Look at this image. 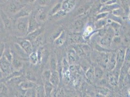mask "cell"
<instances>
[{
	"instance_id": "6da1fadb",
	"label": "cell",
	"mask_w": 130,
	"mask_h": 97,
	"mask_svg": "<svg viewBox=\"0 0 130 97\" xmlns=\"http://www.w3.org/2000/svg\"><path fill=\"white\" fill-rule=\"evenodd\" d=\"M115 33V30L112 27H109L100 41L101 45L104 47H109L113 41Z\"/></svg>"
},
{
	"instance_id": "7a4b0ae2",
	"label": "cell",
	"mask_w": 130,
	"mask_h": 97,
	"mask_svg": "<svg viewBox=\"0 0 130 97\" xmlns=\"http://www.w3.org/2000/svg\"><path fill=\"white\" fill-rule=\"evenodd\" d=\"M29 16L18 19L16 23L17 29L23 35H27L28 28Z\"/></svg>"
},
{
	"instance_id": "3957f363",
	"label": "cell",
	"mask_w": 130,
	"mask_h": 97,
	"mask_svg": "<svg viewBox=\"0 0 130 97\" xmlns=\"http://www.w3.org/2000/svg\"><path fill=\"white\" fill-rule=\"evenodd\" d=\"M11 63L3 55L0 57V69L3 74L8 75L11 71Z\"/></svg>"
},
{
	"instance_id": "277c9868",
	"label": "cell",
	"mask_w": 130,
	"mask_h": 97,
	"mask_svg": "<svg viewBox=\"0 0 130 97\" xmlns=\"http://www.w3.org/2000/svg\"><path fill=\"white\" fill-rule=\"evenodd\" d=\"M24 51L29 55L32 52V43L30 41L26 38H19L17 42Z\"/></svg>"
},
{
	"instance_id": "5b68a950",
	"label": "cell",
	"mask_w": 130,
	"mask_h": 97,
	"mask_svg": "<svg viewBox=\"0 0 130 97\" xmlns=\"http://www.w3.org/2000/svg\"><path fill=\"white\" fill-rule=\"evenodd\" d=\"M39 25L38 21L36 19L35 14H32V12L29 16V22H28V34L32 32L35 31L38 28H39Z\"/></svg>"
},
{
	"instance_id": "8992f818",
	"label": "cell",
	"mask_w": 130,
	"mask_h": 97,
	"mask_svg": "<svg viewBox=\"0 0 130 97\" xmlns=\"http://www.w3.org/2000/svg\"><path fill=\"white\" fill-rule=\"evenodd\" d=\"M76 4V0H64L61 3V10L68 14L74 9Z\"/></svg>"
},
{
	"instance_id": "52a82bcc",
	"label": "cell",
	"mask_w": 130,
	"mask_h": 97,
	"mask_svg": "<svg viewBox=\"0 0 130 97\" xmlns=\"http://www.w3.org/2000/svg\"><path fill=\"white\" fill-rule=\"evenodd\" d=\"M31 13L32 10L30 7L28 6H24L22 7L19 11L17 12L14 17L15 18L18 19L20 18L29 16Z\"/></svg>"
},
{
	"instance_id": "ba28073f",
	"label": "cell",
	"mask_w": 130,
	"mask_h": 97,
	"mask_svg": "<svg viewBox=\"0 0 130 97\" xmlns=\"http://www.w3.org/2000/svg\"><path fill=\"white\" fill-rule=\"evenodd\" d=\"M44 7V6H41V7L38 8L35 14L36 19L38 22H45L47 19V13L45 11Z\"/></svg>"
},
{
	"instance_id": "9c48e42d",
	"label": "cell",
	"mask_w": 130,
	"mask_h": 97,
	"mask_svg": "<svg viewBox=\"0 0 130 97\" xmlns=\"http://www.w3.org/2000/svg\"><path fill=\"white\" fill-rule=\"evenodd\" d=\"M50 82L53 84L54 87H58L60 82V74L57 70L52 71Z\"/></svg>"
},
{
	"instance_id": "30bf717a",
	"label": "cell",
	"mask_w": 130,
	"mask_h": 97,
	"mask_svg": "<svg viewBox=\"0 0 130 97\" xmlns=\"http://www.w3.org/2000/svg\"><path fill=\"white\" fill-rule=\"evenodd\" d=\"M120 7V5L118 3L112 5H104L99 10V12H112V11Z\"/></svg>"
},
{
	"instance_id": "8fae6325",
	"label": "cell",
	"mask_w": 130,
	"mask_h": 97,
	"mask_svg": "<svg viewBox=\"0 0 130 97\" xmlns=\"http://www.w3.org/2000/svg\"><path fill=\"white\" fill-rule=\"evenodd\" d=\"M116 64H117V54L113 53L112 54L111 56H110L109 60L108 63H107L106 68L107 70L110 72L114 70V68L116 67Z\"/></svg>"
},
{
	"instance_id": "7c38bea8",
	"label": "cell",
	"mask_w": 130,
	"mask_h": 97,
	"mask_svg": "<svg viewBox=\"0 0 130 97\" xmlns=\"http://www.w3.org/2000/svg\"><path fill=\"white\" fill-rule=\"evenodd\" d=\"M92 6L91 3H89L81 6L77 9V10L74 13L75 16H80L81 15L86 13L87 11H88L89 9H90L91 6Z\"/></svg>"
},
{
	"instance_id": "4fadbf2b",
	"label": "cell",
	"mask_w": 130,
	"mask_h": 97,
	"mask_svg": "<svg viewBox=\"0 0 130 97\" xmlns=\"http://www.w3.org/2000/svg\"><path fill=\"white\" fill-rule=\"evenodd\" d=\"M19 86L23 90H26L29 89L33 88L36 86L34 82L27 80V81H22L19 84Z\"/></svg>"
},
{
	"instance_id": "5bb4252c",
	"label": "cell",
	"mask_w": 130,
	"mask_h": 97,
	"mask_svg": "<svg viewBox=\"0 0 130 97\" xmlns=\"http://www.w3.org/2000/svg\"><path fill=\"white\" fill-rule=\"evenodd\" d=\"M1 18L6 29L10 30L12 27V22L10 19L3 11L1 12Z\"/></svg>"
},
{
	"instance_id": "9a60e30c",
	"label": "cell",
	"mask_w": 130,
	"mask_h": 97,
	"mask_svg": "<svg viewBox=\"0 0 130 97\" xmlns=\"http://www.w3.org/2000/svg\"><path fill=\"white\" fill-rule=\"evenodd\" d=\"M42 34V29L39 27L35 31H33L32 32L26 35V39L30 41L31 42H33L38 36Z\"/></svg>"
},
{
	"instance_id": "2e32d148",
	"label": "cell",
	"mask_w": 130,
	"mask_h": 97,
	"mask_svg": "<svg viewBox=\"0 0 130 97\" xmlns=\"http://www.w3.org/2000/svg\"><path fill=\"white\" fill-rule=\"evenodd\" d=\"M66 34L64 30H62L59 36L54 40V43L58 46H61L65 43Z\"/></svg>"
},
{
	"instance_id": "e0dca14e",
	"label": "cell",
	"mask_w": 130,
	"mask_h": 97,
	"mask_svg": "<svg viewBox=\"0 0 130 97\" xmlns=\"http://www.w3.org/2000/svg\"><path fill=\"white\" fill-rule=\"evenodd\" d=\"M44 87L46 97L51 96L52 93L54 88V86L53 85V84L50 81L46 82L44 83Z\"/></svg>"
},
{
	"instance_id": "ac0fdd59",
	"label": "cell",
	"mask_w": 130,
	"mask_h": 97,
	"mask_svg": "<svg viewBox=\"0 0 130 97\" xmlns=\"http://www.w3.org/2000/svg\"><path fill=\"white\" fill-rule=\"evenodd\" d=\"M11 65L16 71H19L23 66V63L21 60L13 57L11 61Z\"/></svg>"
},
{
	"instance_id": "d6986e66",
	"label": "cell",
	"mask_w": 130,
	"mask_h": 97,
	"mask_svg": "<svg viewBox=\"0 0 130 97\" xmlns=\"http://www.w3.org/2000/svg\"><path fill=\"white\" fill-rule=\"evenodd\" d=\"M77 54L75 50L71 49L68 53L69 62L70 64H72L76 62L77 59Z\"/></svg>"
},
{
	"instance_id": "ffe728a7",
	"label": "cell",
	"mask_w": 130,
	"mask_h": 97,
	"mask_svg": "<svg viewBox=\"0 0 130 97\" xmlns=\"http://www.w3.org/2000/svg\"><path fill=\"white\" fill-rule=\"evenodd\" d=\"M58 60L55 55H52L50 59V65L52 70H57Z\"/></svg>"
},
{
	"instance_id": "44dd1931",
	"label": "cell",
	"mask_w": 130,
	"mask_h": 97,
	"mask_svg": "<svg viewBox=\"0 0 130 97\" xmlns=\"http://www.w3.org/2000/svg\"><path fill=\"white\" fill-rule=\"evenodd\" d=\"M84 26L83 22L81 20H78L74 22L73 25V30L75 33L80 32Z\"/></svg>"
},
{
	"instance_id": "7402d4cb",
	"label": "cell",
	"mask_w": 130,
	"mask_h": 97,
	"mask_svg": "<svg viewBox=\"0 0 130 97\" xmlns=\"http://www.w3.org/2000/svg\"><path fill=\"white\" fill-rule=\"evenodd\" d=\"M22 7H20L19 6H18L15 3H12L7 6V9L10 12L16 14L17 12H18L22 8Z\"/></svg>"
},
{
	"instance_id": "603a6c76",
	"label": "cell",
	"mask_w": 130,
	"mask_h": 97,
	"mask_svg": "<svg viewBox=\"0 0 130 97\" xmlns=\"http://www.w3.org/2000/svg\"><path fill=\"white\" fill-rule=\"evenodd\" d=\"M35 89L36 91V97H46L44 86L38 85L36 86Z\"/></svg>"
},
{
	"instance_id": "cb8c5ba5",
	"label": "cell",
	"mask_w": 130,
	"mask_h": 97,
	"mask_svg": "<svg viewBox=\"0 0 130 97\" xmlns=\"http://www.w3.org/2000/svg\"><path fill=\"white\" fill-rule=\"evenodd\" d=\"M14 46H15V50L16 51L17 53L19 55H20L22 58L27 57V55H28L27 53L24 51V50L22 48V47L18 43H17L16 44H15Z\"/></svg>"
},
{
	"instance_id": "d4e9b609",
	"label": "cell",
	"mask_w": 130,
	"mask_h": 97,
	"mask_svg": "<svg viewBox=\"0 0 130 97\" xmlns=\"http://www.w3.org/2000/svg\"><path fill=\"white\" fill-rule=\"evenodd\" d=\"M29 58L30 62L34 65H36L38 63V55L37 52H32L29 55Z\"/></svg>"
},
{
	"instance_id": "484cf974",
	"label": "cell",
	"mask_w": 130,
	"mask_h": 97,
	"mask_svg": "<svg viewBox=\"0 0 130 97\" xmlns=\"http://www.w3.org/2000/svg\"><path fill=\"white\" fill-rule=\"evenodd\" d=\"M119 78L110 72L109 75V81L110 84L113 86H117L119 83Z\"/></svg>"
},
{
	"instance_id": "4316f807",
	"label": "cell",
	"mask_w": 130,
	"mask_h": 97,
	"mask_svg": "<svg viewBox=\"0 0 130 97\" xmlns=\"http://www.w3.org/2000/svg\"><path fill=\"white\" fill-rule=\"evenodd\" d=\"M70 39L71 41L73 43H80L82 37L79 34V33H74L71 35Z\"/></svg>"
},
{
	"instance_id": "83f0119b",
	"label": "cell",
	"mask_w": 130,
	"mask_h": 97,
	"mask_svg": "<svg viewBox=\"0 0 130 97\" xmlns=\"http://www.w3.org/2000/svg\"><path fill=\"white\" fill-rule=\"evenodd\" d=\"M95 77L98 79H101L103 77L104 72L103 69L100 67H96L94 69Z\"/></svg>"
},
{
	"instance_id": "f1b7e54d",
	"label": "cell",
	"mask_w": 130,
	"mask_h": 97,
	"mask_svg": "<svg viewBox=\"0 0 130 97\" xmlns=\"http://www.w3.org/2000/svg\"><path fill=\"white\" fill-rule=\"evenodd\" d=\"M107 23V21L105 19H101L97 20V22L95 23V27L96 29H100L104 27Z\"/></svg>"
},
{
	"instance_id": "f546056e",
	"label": "cell",
	"mask_w": 130,
	"mask_h": 97,
	"mask_svg": "<svg viewBox=\"0 0 130 97\" xmlns=\"http://www.w3.org/2000/svg\"><path fill=\"white\" fill-rule=\"evenodd\" d=\"M52 74V71L50 70H45L42 74V79L44 83L50 81V79Z\"/></svg>"
},
{
	"instance_id": "4dcf8cb0",
	"label": "cell",
	"mask_w": 130,
	"mask_h": 97,
	"mask_svg": "<svg viewBox=\"0 0 130 97\" xmlns=\"http://www.w3.org/2000/svg\"><path fill=\"white\" fill-rule=\"evenodd\" d=\"M61 9V3L56 4L51 9V11L50 12V15H51L52 16H53Z\"/></svg>"
},
{
	"instance_id": "1f68e13d",
	"label": "cell",
	"mask_w": 130,
	"mask_h": 97,
	"mask_svg": "<svg viewBox=\"0 0 130 97\" xmlns=\"http://www.w3.org/2000/svg\"><path fill=\"white\" fill-rule=\"evenodd\" d=\"M86 77L90 81H93L95 77V72H94V69L93 68H90L86 73Z\"/></svg>"
},
{
	"instance_id": "d6a6232c",
	"label": "cell",
	"mask_w": 130,
	"mask_h": 97,
	"mask_svg": "<svg viewBox=\"0 0 130 97\" xmlns=\"http://www.w3.org/2000/svg\"><path fill=\"white\" fill-rule=\"evenodd\" d=\"M98 93L103 96H107L109 95L110 91L108 88L105 87H98L97 88Z\"/></svg>"
},
{
	"instance_id": "836d02e7",
	"label": "cell",
	"mask_w": 130,
	"mask_h": 97,
	"mask_svg": "<svg viewBox=\"0 0 130 97\" xmlns=\"http://www.w3.org/2000/svg\"><path fill=\"white\" fill-rule=\"evenodd\" d=\"M121 4L124 12H127L130 10V0H120Z\"/></svg>"
},
{
	"instance_id": "e575fe53",
	"label": "cell",
	"mask_w": 130,
	"mask_h": 97,
	"mask_svg": "<svg viewBox=\"0 0 130 97\" xmlns=\"http://www.w3.org/2000/svg\"><path fill=\"white\" fill-rule=\"evenodd\" d=\"M8 90L7 87L3 83H0V96H5L8 94Z\"/></svg>"
},
{
	"instance_id": "d590c367",
	"label": "cell",
	"mask_w": 130,
	"mask_h": 97,
	"mask_svg": "<svg viewBox=\"0 0 130 97\" xmlns=\"http://www.w3.org/2000/svg\"><path fill=\"white\" fill-rule=\"evenodd\" d=\"M44 38L43 36L42 35V34L40 35L38 38H37L33 42L35 44V45L38 47H39L41 46L43 43Z\"/></svg>"
},
{
	"instance_id": "8d00e7d4",
	"label": "cell",
	"mask_w": 130,
	"mask_h": 97,
	"mask_svg": "<svg viewBox=\"0 0 130 97\" xmlns=\"http://www.w3.org/2000/svg\"><path fill=\"white\" fill-rule=\"evenodd\" d=\"M3 55H4L6 59L8 60L11 63L13 56L9 48H5Z\"/></svg>"
},
{
	"instance_id": "74e56055",
	"label": "cell",
	"mask_w": 130,
	"mask_h": 97,
	"mask_svg": "<svg viewBox=\"0 0 130 97\" xmlns=\"http://www.w3.org/2000/svg\"><path fill=\"white\" fill-rule=\"evenodd\" d=\"M33 88L26 90L25 93V96L26 97H36V89Z\"/></svg>"
},
{
	"instance_id": "f35d334b",
	"label": "cell",
	"mask_w": 130,
	"mask_h": 97,
	"mask_svg": "<svg viewBox=\"0 0 130 97\" xmlns=\"http://www.w3.org/2000/svg\"><path fill=\"white\" fill-rule=\"evenodd\" d=\"M124 10L121 7H119L118 9H116L112 12V14L116 16L121 17L124 14Z\"/></svg>"
},
{
	"instance_id": "ab89813d",
	"label": "cell",
	"mask_w": 130,
	"mask_h": 97,
	"mask_svg": "<svg viewBox=\"0 0 130 97\" xmlns=\"http://www.w3.org/2000/svg\"><path fill=\"white\" fill-rule=\"evenodd\" d=\"M96 49L99 52H103V53H110L112 52H113L112 50H110L109 49L105 48L104 47L100 45H96Z\"/></svg>"
},
{
	"instance_id": "60d3db41",
	"label": "cell",
	"mask_w": 130,
	"mask_h": 97,
	"mask_svg": "<svg viewBox=\"0 0 130 97\" xmlns=\"http://www.w3.org/2000/svg\"><path fill=\"white\" fill-rule=\"evenodd\" d=\"M122 82L125 86H129L130 85V75L128 73L125 76Z\"/></svg>"
},
{
	"instance_id": "b9f144b4",
	"label": "cell",
	"mask_w": 130,
	"mask_h": 97,
	"mask_svg": "<svg viewBox=\"0 0 130 97\" xmlns=\"http://www.w3.org/2000/svg\"><path fill=\"white\" fill-rule=\"evenodd\" d=\"M26 76L27 80H28L33 81V82L36 81V76L34 75L32 72L31 71H27Z\"/></svg>"
},
{
	"instance_id": "7bdbcfd3",
	"label": "cell",
	"mask_w": 130,
	"mask_h": 97,
	"mask_svg": "<svg viewBox=\"0 0 130 97\" xmlns=\"http://www.w3.org/2000/svg\"><path fill=\"white\" fill-rule=\"evenodd\" d=\"M109 12H101V13H98L96 17V20H101V19H103L107 17L109 15Z\"/></svg>"
},
{
	"instance_id": "ee69618b",
	"label": "cell",
	"mask_w": 130,
	"mask_h": 97,
	"mask_svg": "<svg viewBox=\"0 0 130 97\" xmlns=\"http://www.w3.org/2000/svg\"><path fill=\"white\" fill-rule=\"evenodd\" d=\"M110 19L114 22H117L120 24L122 23V21L120 17L116 16L113 14H112L111 16H110Z\"/></svg>"
},
{
	"instance_id": "f6af8a7d",
	"label": "cell",
	"mask_w": 130,
	"mask_h": 97,
	"mask_svg": "<svg viewBox=\"0 0 130 97\" xmlns=\"http://www.w3.org/2000/svg\"><path fill=\"white\" fill-rule=\"evenodd\" d=\"M36 2L38 5L41 6H46L50 3V0H36Z\"/></svg>"
},
{
	"instance_id": "bcb514c9",
	"label": "cell",
	"mask_w": 130,
	"mask_h": 97,
	"mask_svg": "<svg viewBox=\"0 0 130 97\" xmlns=\"http://www.w3.org/2000/svg\"><path fill=\"white\" fill-rule=\"evenodd\" d=\"M67 14H66L64 11H62L61 9L58 11L56 14H55L53 16L55 19H60L61 18H63L65 17Z\"/></svg>"
},
{
	"instance_id": "7dc6e473",
	"label": "cell",
	"mask_w": 130,
	"mask_h": 97,
	"mask_svg": "<svg viewBox=\"0 0 130 97\" xmlns=\"http://www.w3.org/2000/svg\"><path fill=\"white\" fill-rule=\"evenodd\" d=\"M124 61L130 62V48H127L125 51Z\"/></svg>"
},
{
	"instance_id": "c3c4849f",
	"label": "cell",
	"mask_w": 130,
	"mask_h": 97,
	"mask_svg": "<svg viewBox=\"0 0 130 97\" xmlns=\"http://www.w3.org/2000/svg\"><path fill=\"white\" fill-rule=\"evenodd\" d=\"M82 48L83 50L84 53L85 54H88L91 51V48H90V47L88 45H87V44H83L81 45Z\"/></svg>"
},
{
	"instance_id": "681fc988",
	"label": "cell",
	"mask_w": 130,
	"mask_h": 97,
	"mask_svg": "<svg viewBox=\"0 0 130 97\" xmlns=\"http://www.w3.org/2000/svg\"><path fill=\"white\" fill-rule=\"evenodd\" d=\"M65 95V91L62 88H61L57 90V92L56 94V97H63Z\"/></svg>"
},
{
	"instance_id": "f907efd6",
	"label": "cell",
	"mask_w": 130,
	"mask_h": 97,
	"mask_svg": "<svg viewBox=\"0 0 130 97\" xmlns=\"http://www.w3.org/2000/svg\"><path fill=\"white\" fill-rule=\"evenodd\" d=\"M5 50V45L3 42H0V57H1Z\"/></svg>"
},
{
	"instance_id": "816d5d0a",
	"label": "cell",
	"mask_w": 130,
	"mask_h": 97,
	"mask_svg": "<svg viewBox=\"0 0 130 97\" xmlns=\"http://www.w3.org/2000/svg\"><path fill=\"white\" fill-rule=\"evenodd\" d=\"M113 41H114V42L116 43H120L121 42V39L119 37H116L115 38L114 37L113 39Z\"/></svg>"
},
{
	"instance_id": "f5cc1de1",
	"label": "cell",
	"mask_w": 130,
	"mask_h": 97,
	"mask_svg": "<svg viewBox=\"0 0 130 97\" xmlns=\"http://www.w3.org/2000/svg\"><path fill=\"white\" fill-rule=\"evenodd\" d=\"M109 1V0H101L100 3H101V4L104 5V4H105L106 3H107Z\"/></svg>"
},
{
	"instance_id": "db71d44e",
	"label": "cell",
	"mask_w": 130,
	"mask_h": 97,
	"mask_svg": "<svg viewBox=\"0 0 130 97\" xmlns=\"http://www.w3.org/2000/svg\"><path fill=\"white\" fill-rule=\"evenodd\" d=\"M25 1L29 3H32L36 1V0H25Z\"/></svg>"
},
{
	"instance_id": "11a10c76",
	"label": "cell",
	"mask_w": 130,
	"mask_h": 97,
	"mask_svg": "<svg viewBox=\"0 0 130 97\" xmlns=\"http://www.w3.org/2000/svg\"><path fill=\"white\" fill-rule=\"evenodd\" d=\"M3 75H4V74H3L2 71L1 70V69H0V79H2L3 77Z\"/></svg>"
},
{
	"instance_id": "9f6ffc18",
	"label": "cell",
	"mask_w": 130,
	"mask_h": 97,
	"mask_svg": "<svg viewBox=\"0 0 130 97\" xmlns=\"http://www.w3.org/2000/svg\"><path fill=\"white\" fill-rule=\"evenodd\" d=\"M128 73L130 75V67H129V69H128Z\"/></svg>"
},
{
	"instance_id": "6f0895ef",
	"label": "cell",
	"mask_w": 130,
	"mask_h": 97,
	"mask_svg": "<svg viewBox=\"0 0 130 97\" xmlns=\"http://www.w3.org/2000/svg\"><path fill=\"white\" fill-rule=\"evenodd\" d=\"M129 17V19L130 21V13H129V17Z\"/></svg>"
},
{
	"instance_id": "680465c9",
	"label": "cell",
	"mask_w": 130,
	"mask_h": 97,
	"mask_svg": "<svg viewBox=\"0 0 130 97\" xmlns=\"http://www.w3.org/2000/svg\"><path fill=\"white\" fill-rule=\"evenodd\" d=\"M129 94L130 95V89L129 90Z\"/></svg>"
},
{
	"instance_id": "91938a15",
	"label": "cell",
	"mask_w": 130,
	"mask_h": 97,
	"mask_svg": "<svg viewBox=\"0 0 130 97\" xmlns=\"http://www.w3.org/2000/svg\"><path fill=\"white\" fill-rule=\"evenodd\" d=\"M1 21H0V27H1Z\"/></svg>"
}]
</instances>
